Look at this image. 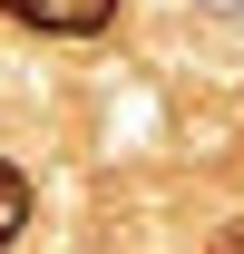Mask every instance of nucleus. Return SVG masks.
Listing matches in <instances>:
<instances>
[{"label": "nucleus", "instance_id": "nucleus-3", "mask_svg": "<svg viewBox=\"0 0 244 254\" xmlns=\"http://www.w3.org/2000/svg\"><path fill=\"white\" fill-rule=\"evenodd\" d=\"M195 10H205V20H244V0H195Z\"/></svg>", "mask_w": 244, "mask_h": 254}, {"label": "nucleus", "instance_id": "nucleus-2", "mask_svg": "<svg viewBox=\"0 0 244 254\" xmlns=\"http://www.w3.org/2000/svg\"><path fill=\"white\" fill-rule=\"evenodd\" d=\"M20 225H30V176H20V166L0 157V254L20 245Z\"/></svg>", "mask_w": 244, "mask_h": 254}, {"label": "nucleus", "instance_id": "nucleus-4", "mask_svg": "<svg viewBox=\"0 0 244 254\" xmlns=\"http://www.w3.org/2000/svg\"><path fill=\"white\" fill-rule=\"evenodd\" d=\"M205 254H244V225H225V235H215V245Z\"/></svg>", "mask_w": 244, "mask_h": 254}, {"label": "nucleus", "instance_id": "nucleus-1", "mask_svg": "<svg viewBox=\"0 0 244 254\" xmlns=\"http://www.w3.org/2000/svg\"><path fill=\"white\" fill-rule=\"evenodd\" d=\"M10 30H39V39H98L118 20V0H0Z\"/></svg>", "mask_w": 244, "mask_h": 254}]
</instances>
